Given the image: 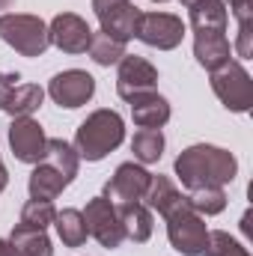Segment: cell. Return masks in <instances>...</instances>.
Returning a JSON list of instances; mask_svg holds the SVG:
<instances>
[{
  "label": "cell",
  "instance_id": "6da1fadb",
  "mask_svg": "<svg viewBox=\"0 0 253 256\" xmlns=\"http://www.w3.org/2000/svg\"><path fill=\"white\" fill-rule=\"evenodd\" d=\"M236 173H238L236 155L220 149V146L194 143L188 149H182V155L176 158V176L182 179V185L188 191L224 188V185H230L236 179Z\"/></svg>",
  "mask_w": 253,
  "mask_h": 256
},
{
  "label": "cell",
  "instance_id": "7a4b0ae2",
  "mask_svg": "<svg viewBox=\"0 0 253 256\" xmlns=\"http://www.w3.org/2000/svg\"><path fill=\"white\" fill-rule=\"evenodd\" d=\"M126 140V122L116 110L110 108H102V110H92L74 134V152L78 158L84 161H102L108 158L120 143Z\"/></svg>",
  "mask_w": 253,
  "mask_h": 256
},
{
  "label": "cell",
  "instance_id": "3957f363",
  "mask_svg": "<svg viewBox=\"0 0 253 256\" xmlns=\"http://www.w3.org/2000/svg\"><path fill=\"white\" fill-rule=\"evenodd\" d=\"M0 39L9 48H15L21 57H42L51 45L48 24L39 15H27V12L0 15Z\"/></svg>",
  "mask_w": 253,
  "mask_h": 256
},
{
  "label": "cell",
  "instance_id": "277c9868",
  "mask_svg": "<svg viewBox=\"0 0 253 256\" xmlns=\"http://www.w3.org/2000/svg\"><path fill=\"white\" fill-rule=\"evenodd\" d=\"M212 74V90L220 98V104L232 114H248L253 104V80L248 74V68L236 60H230L226 66L208 72Z\"/></svg>",
  "mask_w": 253,
  "mask_h": 256
},
{
  "label": "cell",
  "instance_id": "5b68a950",
  "mask_svg": "<svg viewBox=\"0 0 253 256\" xmlns=\"http://www.w3.org/2000/svg\"><path fill=\"white\" fill-rule=\"evenodd\" d=\"M167 238L173 244V250L185 256H202L206 238H208V226L202 220V214H196L190 208V202L179 206L176 212H170L167 218Z\"/></svg>",
  "mask_w": 253,
  "mask_h": 256
},
{
  "label": "cell",
  "instance_id": "8992f818",
  "mask_svg": "<svg viewBox=\"0 0 253 256\" xmlns=\"http://www.w3.org/2000/svg\"><path fill=\"white\" fill-rule=\"evenodd\" d=\"M134 36L149 48L173 51L185 39V21L179 15H173V12H140Z\"/></svg>",
  "mask_w": 253,
  "mask_h": 256
},
{
  "label": "cell",
  "instance_id": "52a82bcc",
  "mask_svg": "<svg viewBox=\"0 0 253 256\" xmlns=\"http://www.w3.org/2000/svg\"><path fill=\"white\" fill-rule=\"evenodd\" d=\"M84 214V224H86V232L108 250H116L122 242H126V232H122V224H120V212L110 200L104 196H92L86 202V212Z\"/></svg>",
  "mask_w": 253,
  "mask_h": 256
},
{
  "label": "cell",
  "instance_id": "ba28073f",
  "mask_svg": "<svg viewBox=\"0 0 253 256\" xmlns=\"http://www.w3.org/2000/svg\"><path fill=\"white\" fill-rule=\"evenodd\" d=\"M149 182H152V173L143 164L126 161L116 167V173L104 185V200H110L116 208L131 206V202H143V196L149 191Z\"/></svg>",
  "mask_w": 253,
  "mask_h": 256
},
{
  "label": "cell",
  "instance_id": "9c48e42d",
  "mask_svg": "<svg viewBox=\"0 0 253 256\" xmlns=\"http://www.w3.org/2000/svg\"><path fill=\"white\" fill-rule=\"evenodd\" d=\"M92 12L102 24V33H108L110 39H116L122 45L128 39H134L140 9L131 6V0H92Z\"/></svg>",
  "mask_w": 253,
  "mask_h": 256
},
{
  "label": "cell",
  "instance_id": "30bf717a",
  "mask_svg": "<svg viewBox=\"0 0 253 256\" xmlns=\"http://www.w3.org/2000/svg\"><path fill=\"white\" fill-rule=\"evenodd\" d=\"M48 96L66 108V110H74L80 104H86L92 96H96V78L84 68H66L60 74L51 78L48 84Z\"/></svg>",
  "mask_w": 253,
  "mask_h": 256
},
{
  "label": "cell",
  "instance_id": "8fae6325",
  "mask_svg": "<svg viewBox=\"0 0 253 256\" xmlns=\"http://www.w3.org/2000/svg\"><path fill=\"white\" fill-rule=\"evenodd\" d=\"M116 66H120V72H116V92H120V98L131 102V98H137L143 92H155L158 68L149 60H143L137 54H126Z\"/></svg>",
  "mask_w": 253,
  "mask_h": 256
},
{
  "label": "cell",
  "instance_id": "7c38bea8",
  "mask_svg": "<svg viewBox=\"0 0 253 256\" xmlns=\"http://www.w3.org/2000/svg\"><path fill=\"white\" fill-rule=\"evenodd\" d=\"M9 149L18 161L24 164H39L45 158V149H48V137L42 126L30 116H15L12 126H9Z\"/></svg>",
  "mask_w": 253,
  "mask_h": 256
},
{
  "label": "cell",
  "instance_id": "4fadbf2b",
  "mask_svg": "<svg viewBox=\"0 0 253 256\" xmlns=\"http://www.w3.org/2000/svg\"><path fill=\"white\" fill-rule=\"evenodd\" d=\"M48 39H51V45H57L66 54H86V48L92 42V30L80 15L60 12L48 24Z\"/></svg>",
  "mask_w": 253,
  "mask_h": 256
},
{
  "label": "cell",
  "instance_id": "5bb4252c",
  "mask_svg": "<svg viewBox=\"0 0 253 256\" xmlns=\"http://www.w3.org/2000/svg\"><path fill=\"white\" fill-rule=\"evenodd\" d=\"M194 57L206 72H214L232 60V45L224 33H196L194 36Z\"/></svg>",
  "mask_w": 253,
  "mask_h": 256
},
{
  "label": "cell",
  "instance_id": "9a60e30c",
  "mask_svg": "<svg viewBox=\"0 0 253 256\" xmlns=\"http://www.w3.org/2000/svg\"><path fill=\"white\" fill-rule=\"evenodd\" d=\"M188 15L194 33H226L230 12L224 0H194L188 3Z\"/></svg>",
  "mask_w": 253,
  "mask_h": 256
},
{
  "label": "cell",
  "instance_id": "2e32d148",
  "mask_svg": "<svg viewBox=\"0 0 253 256\" xmlns=\"http://www.w3.org/2000/svg\"><path fill=\"white\" fill-rule=\"evenodd\" d=\"M131 116L137 128H161L170 122V102L155 92H143L131 98Z\"/></svg>",
  "mask_w": 253,
  "mask_h": 256
},
{
  "label": "cell",
  "instance_id": "e0dca14e",
  "mask_svg": "<svg viewBox=\"0 0 253 256\" xmlns=\"http://www.w3.org/2000/svg\"><path fill=\"white\" fill-rule=\"evenodd\" d=\"M116 212H120V224H122L126 238H131L134 244H143V242L152 238V226H155V220H152L149 206H143V202H131V206L116 208Z\"/></svg>",
  "mask_w": 253,
  "mask_h": 256
},
{
  "label": "cell",
  "instance_id": "ac0fdd59",
  "mask_svg": "<svg viewBox=\"0 0 253 256\" xmlns=\"http://www.w3.org/2000/svg\"><path fill=\"white\" fill-rule=\"evenodd\" d=\"M143 200H146V202H149V208H155L161 218H167L170 212H176L179 206H185V202H188V196L179 191L167 176H152L149 191H146Z\"/></svg>",
  "mask_w": 253,
  "mask_h": 256
},
{
  "label": "cell",
  "instance_id": "d6986e66",
  "mask_svg": "<svg viewBox=\"0 0 253 256\" xmlns=\"http://www.w3.org/2000/svg\"><path fill=\"white\" fill-rule=\"evenodd\" d=\"M68 185H72V182H68L66 176H60L54 167H48L45 161L36 164V170L30 173V182H27L30 200H57Z\"/></svg>",
  "mask_w": 253,
  "mask_h": 256
},
{
  "label": "cell",
  "instance_id": "ffe728a7",
  "mask_svg": "<svg viewBox=\"0 0 253 256\" xmlns=\"http://www.w3.org/2000/svg\"><path fill=\"white\" fill-rule=\"evenodd\" d=\"M9 244L15 256H54L51 250V238L45 230H33V226H12V236H9Z\"/></svg>",
  "mask_w": 253,
  "mask_h": 256
},
{
  "label": "cell",
  "instance_id": "44dd1931",
  "mask_svg": "<svg viewBox=\"0 0 253 256\" xmlns=\"http://www.w3.org/2000/svg\"><path fill=\"white\" fill-rule=\"evenodd\" d=\"M48 167H54L60 176H66L68 182H74V176H78V167H80V158H78V152H74V146L72 143H66L60 137H51L48 140V149H45V158H42Z\"/></svg>",
  "mask_w": 253,
  "mask_h": 256
},
{
  "label": "cell",
  "instance_id": "7402d4cb",
  "mask_svg": "<svg viewBox=\"0 0 253 256\" xmlns=\"http://www.w3.org/2000/svg\"><path fill=\"white\" fill-rule=\"evenodd\" d=\"M54 226H57V236H60V242H63L66 248H80V244H86V224H84V214L78 212V208H63V212H57V218H54Z\"/></svg>",
  "mask_w": 253,
  "mask_h": 256
},
{
  "label": "cell",
  "instance_id": "603a6c76",
  "mask_svg": "<svg viewBox=\"0 0 253 256\" xmlns=\"http://www.w3.org/2000/svg\"><path fill=\"white\" fill-rule=\"evenodd\" d=\"M42 98H45V90L42 86H36V84H18L15 90H12V96H9V102H6V114L15 120V116H30L33 110H39V104H42Z\"/></svg>",
  "mask_w": 253,
  "mask_h": 256
},
{
  "label": "cell",
  "instance_id": "cb8c5ba5",
  "mask_svg": "<svg viewBox=\"0 0 253 256\" xmlns=\"http://www.w3.org/2000/svg\"><path fill=\"white\" fill-rule=\"evenodd\" d=\"M131 152L140 164H158L164 155V134L161 128H140L131 140Z\"/></svg>",
  "mask_w": 253,
  "mask_h": 256
},
{
  "label": "cell",
  "instance_id": "d4e9b609",
  "mask_svg": "<svg viewBox=\"0 0 253 256\" xmlns=\"http://www.w3.org/2000/svg\"><path fill=\"white\" fill-rule=\"evenodd\" d=\"M90 57H92V63L98 66H116L122 57H126V45L122 42H116V39H110L108 33H92V42H90Z\"/></svg>",
  "mask_w": 253,
  "mask_h": 256
},
{
  "label": "cell",
  "instance_id": "484cf974",
  "mask_svg": "<svg viewBox=\"0 0 253 256\" xmlns=\"http://www.w3.org/2000/svg\"><path fill=\"white\" fill-rule=\"evenodd\" d=\"M188 202L196 214L212 218V214H220L226 208V191L224 188H196L188 194Z\"/></svg>",
  "mask_w": 253,
  "mask_h": 256
},
{
  "label": "cell",
  "instance_id": "4316f807",
  "mask_svg": "<svg viewBox=\"0 0 253 256\" xmlns=\"http://www.w3.org/2000/svg\"><path fill=\"white\" fill-rule=\"evenodd\" d=\"M54 218H57V208L51 200H30L21 208V224L33 226V230H48L54 224Z\"/></svg>",
  "mask_w": 253,
  "mask_h": 256
},
{
  "label": "cell",
  "instance_id": "83f0119b",
  "mask_svg": "<svg viewBox=\"0 0 253 256\" xmlns=\"http://www.w3.org/2000/svg\"><path fill=\"white\" fill-rule=\"evenodd\" d=\"M202 256H250V254H248V248H242L230 232H224V230H212L208 238H206Z\"/></svg>",
  "mask_w": 253,
  "mask_h": 256
},
{
  "label": "cell",
  "instance_id": "f1b7e54d",
  "mask_svg": "<svg viewBox=\"0 0 253 256\" xmlns=\"http://www.w3.org/2000/svg\"><path fill=\"white\" fill-rule=\"evenodd\" d=\"M236 51L242 60H248L253 54V24H238V39H236Z\"/></svg>",
  "mask_w": 253,
  "mask_h": 256
},
{
  "label": "cell",
  "instance_id": "f546056e",
  "mask_svg": "<svg viewBox=\"0 0 253 256\" xmlns=\"http://www.w3.org/2000/svg\"><path fill=\"white\" fill-rule=\"evenodd\" d=\"M238 24H253V0H226Z\"/></svg>",
  "mask_w": 253,
  "mask_h": 256
},
{
  "label": "cell",
  "instance_id": "4dcf8cb0",
  "mask_svg": "<svg viewBox=\"0 0 253 256\" xmlns=\"http://www.w3.org/2000/svg\"><path fill=\"white\" fill-rule=\"evenodd\" d=\"M18 74L15 72H0V110L6 108V102H9V96H12V90L18 86Z\"/></svg>",
  "mask_w": 253,
  "mask_h": 256
},
{
  "label": "cell",
  "instance_id": "1f68e13d",
  "mask_svg": "<svg viewBox=\"0 0 253 256\" xmlns=\"http://www.w3.org/2000/svg\"><path fill=\"white\" fill-rule=\"evenodd\" d=\"M0 256H15V250H12V244H9L6 238H0Z\"/></svg>",
  "mask_w": 253,
  "mask_h": 256
},
{
  "label": "cell",
  "instance_id": "d6a6232c",
  "mask_svg": "<svg viewBox=\"0 0 253 256\" xmlns=\"http://www.w3.org/2000/svg\"><path fill=\"white\" fill-rule=\"evenodd\" d=\"M6 185H9V173H6V167H3V161H0V194H3Z\"/></svg>",
  "mask_w": 253,
  "mask_h": 256
},
{
  "label": "cell",
  "instance_id": "836d02e7",
  "mask_svg": "<svg viewBox=\"0 0 253 256\" xmlns=\"http://www.w3.org/2000/svg\"><path fill=\"white\" fill-rule=\"evenodd\" d=\"M12 3H15V0H0V9H9Z\"/></svg>",
  "mask_w": 253,
  "mask_h": 256
},
{
  "label": "cell",
  "instance_id": "e575fe53",
  "mask_svg": "<svg viewBox=\"0 0 253 256\" xmlns=\"http://www.w3.org/2000/svg\"><path fill=\"white\" fill-rule=\"evenodd\" d=\"M155 3H167V0H155Z\"/></svg>",
  "mask_w": 253,
  "mask_h": 256
}]
</instances>
